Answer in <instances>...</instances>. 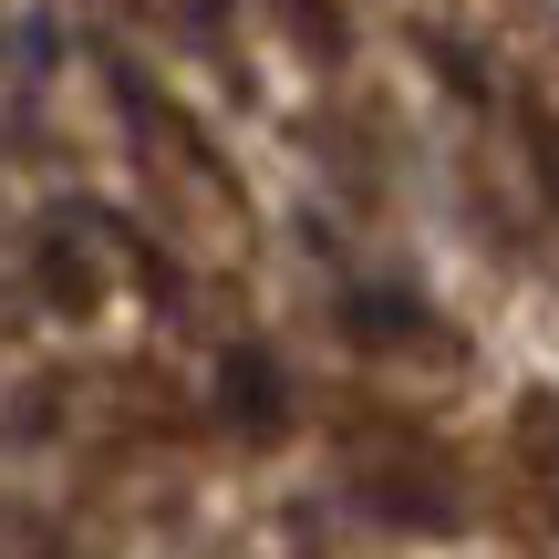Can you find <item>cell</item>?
Returning a JSON list of instances; mask_svg holds the SVG:
<instances>
[]
</instances>
